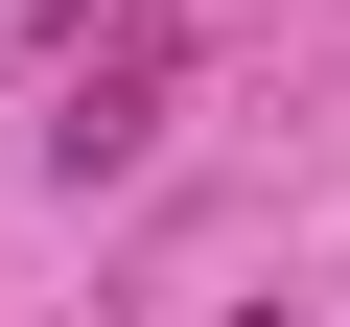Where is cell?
<instances>
[{
    "label": "cell",
    "instance_id": "6da1fadb",
    "mask_svg": "<svg viewBox=\"0 0 350 327\" xmlns=\"http://www.w3.org/2000/svg\"><path fill=\"white\" fill-rule=\"evenodd\" d=\"M47 24H70V0H0V70H24V47H47Z\"/></svg>",
    "mask_w": 350,
    "mask_h": 327
},
{
    "label": "cell",
    "instance_id": "7a4b0ae2",
    "mask_svg": "<svg viewBox=\"0 0 350 327\" xmlns=\"http://www.w3.org/2000/svg\"><path fill=\"white\" fill-rule=\"evenodd\" d=\"M234 327H280V304H234Z\"/></svg>",
    "mask_w": 350,
    "mask_h": 327
}]
</instances>
